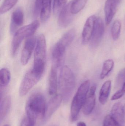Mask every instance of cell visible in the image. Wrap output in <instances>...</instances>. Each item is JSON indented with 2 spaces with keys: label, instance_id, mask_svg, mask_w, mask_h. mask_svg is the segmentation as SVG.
Wrapping results in <instances>:
<instances>
[{
  "label": "cell",
  "instance_id": "cell-1",
  "mask_svg": "<svg viewBox=\"0 0 125 126\" xmlns=\"http://www.w3.org/2000/svg\"><path fill=\"white\" fill-rule=\"evenodd\" d=\"M46 105L43 94L40 92H34L26 101L25 110L27 117L35 122L38 118H43Z\"/></svg>",
  "mask_w": 125,
  "mask_h": 126
},
{
  "label": "cell",
  "instance_id": "cell-2",
  "mask_svg": "<svg viewBox=\"0 0 125 126\" xmlns=\"http://www.w3.org/2000/svg\"><path fill=\"white\" fill-rule=\"evenodd\" d=\"M76 79L71 69L67 66L62 68L59 77L58 87L64 102H68L75 89Z\"/></svg>",
  "mask_w": 125,
  "mask_h": 126
},
{
  "label": "cell",
  "instance_id": "cell-3",
  "mask_svg": "<svg viewBox=\"0 0 125 126\" xmlns=\"http://www.w3.org/2000/svg\"><path fill=\"white\" fill-rule=\"evenodd\" d=\"M90 86L89 80L85 81L79 87L75 94L71 106L70 120L72 122L76 121L87 97Z\"/></svg>",
  "mask_w": 125,
  "mask_h": 126
},
{
  "label": "cell",
  "instance_id": "cell-4",
  "mask_svg": "<svg viewBox=\"0 0 125 126\" xmlns=\"http://www.w3.org/2000/svg\"><path fill=\"white\" fill-rule=\"evenodd\" d=\"M47 59L46 39L43 34L37 37L34 56L33 69L43 74Z\"/></svg>",
  "mask_w": 125,
  "mask_h": 126
},
{
  "label": "cell",
  "instance_id": "cell-5",
  "mask_svg": "<svg viewBox=\"0 0 125 126\" xmlns=\"http://www.w3.org/2000/svg\"><path fill=\"white\" fill-rule=\"evenodd\" d=\"M39 22L35 20L26 26L21 27L15 33L11 44V53L14 56L20 47L21 42L25 38L33 35L39 26Z\"/></svg>",
  "mask_w": 125,
  "mask_h": 126
},
{
  "label": "cell",
  "instance_id": "cell-6",
  "mask_svg": "<svg viewBox=\"0 0 125 126\" xmlns=\"http://www.w3.org/2000/svg\"><path fill=\"white\" fill-rule=\"evenodd\" d=\"M43 73L36 71L32 68L25 75L19 88L20 96H25L30 90L35 86L40 80Z\"/></svg>",
  "mask_w": 125,
  "mask_h": 126
},
{
  "label": "cell",
  "instance_id": "cell-7",
  "mask_svg": "<svg viewBox=\"0 0 125 126\" xmlns=\"http://www.w3.org/2000/svg\"><path fill=\"white\" fill-rule=\"evenodd\" d=\"M104 29L103 21L101 18L98 17L96 19L94 32L90 41L91 48H94L98 46L104 34Z\"/></svg>",
  "mask_w": 125,
  "mask_h": 126
},
{
  "label": "cell",
  "instance_id": "cell-8",
  "mask_svg": "<svg viewBox=\"0 0 125 126\" xmlns=\"http://www.w3.org/2000/svg\"><path fill=\"white\" fill-rule=\"evenodd\" d=\"M36 42L37 39L34 37L29 38L26 41L21 56V63L23 66H25L28 63Z\"/></svg>",
  "mask_w": 125,
  "mask_h": 126
},
{
  "label": "cell",
  "instance_id": "cell-9",
  "mask_svg": "<svg viewBox=\"0 0 125 126\" xmlns=\"http://www.w3.org/2000/svg\"><path fill=\"white\" fill-rule=\"evenodd\" d=\"M97 17L95 15L89 17L84 26L82 34V42L86 44L90 41L92 37Z\"/></svg>",
  "mask_w": 125,
  "mask_h": 126
},
{
  "label": "cell",
  "instance_id": "cell-10",
  "mask_svg": "<svg viewBox=\"0 0 125 126\" xmlns=\"http://www.w3.org/2000/svg\"><path fill=\"white\" fill-rule=\"evenodd\" d=\"M62 100L63 99L61 94L55 95L50 99L46 105L45 114L43 118L44 122H46L50 119L60 106Z\"/></svg>",
  "mask_w": 125,
  "mask_h": 126
},
{
  "label": "cell",
  "instance_id": "cell-11",
  "mask_svg": "<svg viewBox=\"0 0 125 126\" xmlns=\"http://www.w3.org/2000/svg\"><path fill=\"white\" fill-rule=\"evenodd\" d=\"M71 3L72 1L66 4L60 12L58 23L61 27H67L73 21L74 16L71 11Z\"/></svg>",
  "mask_w": 125,
  "mask_h": 126
},
{
  "label": "cell",
  "instance_id": "cell-12",
  "mask_svg": "<svg viewBox=\"0 0 125 126\" xmlns=\"http://www.w3.org/2000/svg\"><path fill=\"white\" fill-rule=\"evenodd\" d=\"M96 86L94 85L90 87L87 97L83 107V112L85 115L90 114L94 109L96 101L95 91Z\"/></svg>",
  "mask_w": 125,
  "mask_h": 126
},
{
  "label": "cell",
  "instance_id": "cell-13",
  "mask_svg": "<svg viewBox=\"0 0 125 126\" xmlns=\"http://www.w3.org/2000/svg\"><path fill=\"white\" fill-rule=\"evenodd\" d=\"M121 0H106L104 7L105 23L108 25L111 22L116 12Z\"/></svg>",
  "mask_w": 125,
  "mask_h": 126
},
{
  "label": "cell",
  "instance_id": "cell-14",
  "mask_svg": "<svg viewBox=\"0 0 125 126\" xmlns=\"http://www.w3.org/2000/svg\"><path fill=\"white\" fill-rule=\"evenodd\" d=\"M57 67L52 65L48 77V92L50 95H55L58 87Z\"/></svg>",
  "mask_w": 125,
  "mask_h": 126
},
{
  "label": "cell",
  "instance_id": "cell-15",
  "mask_svg": "<svg viewBox=\"0 0 125 126\" xmlns=\"http://www.w3.org/2000/svg\"><path fill=\"white\" fill-rule=\"evenodd\" d=\"M24 22L23 12L20 8H17L12 13L11 16L10 32L13 33L18 27L22 26Z\"/></svg>",
  "mask_w": 125,
  "mask_h": 126
},
{
  "label": "cell",
  "instance_id": "cell-16",
  "mask_svg": "<svg viewBox=\"0 0 125 126\" xmlns=\"http://www.w3.org/2000/svg\"><path fill=\"white\" fill-rule=\"evenodd\" d=\"M125 114L124 106L121 103L118 102L113 105L111 115L121 126L124 124Z\"/></svg>",
  "mask_w": 125,
  "mask_h": 126
},
{
  "label": "cell",
  "instance_id": "cell-17",
  "mask_svg": "<svg viewBox=\"0 0 125 126\" xmlns=\"http://www.w3.org/2000/svg\"><path fill=\"white\" fill-rule=\"evenodd\" d=\"M11 98L9 95L0 98V121L1 123L8 114L11 107Z\"/></svg>",
  "mask_w": 125,
  "mask_h": 126
},
{
  "label": "cell",
  "instance_id": "cell-18",
  "mask_svg": "<svg viewBox=\"0 0 125 126\" xmlns=\"http://www.w3.org/2000/svg\"><path fill=\"white\" fill-rule=\"evenodd\" d=\"M111 87V82L108 80L104 83L100 90L99 101L101 104L105 105L108 101Z\"/></svg>",
  "mask_w": 125,
  "mask_h": 126
},
{
  "label": "cell",
  "instance_id": "cell-19",
  "mask_svg": "<svg viewBox=\"0 0 125 126\" xmlns=\"http://www.w3.org/2000/svg\"><path fill=\"white\" fill-rule=\"evenodd\" d=\"M51 10V0H43L40 10V20L45 23L49 19L50 16Z\"/></svg>",
  "mask_w": 125,
  "mask_h": 126
},
{
  "label": "cell",
  "instance_id": "cell-20",
  "mask_svg": "<svg viewBox=\"0 0 125 126\" xmlns=\"http://www.w3.org/2000/svg\"><path fill=\"white\" fill-rule=\"evenodd\" d=\"M76 35V31L74 29H71L66 32L58 42L67 48L73 41Z\"/></svg>",
  "mask_w": 125,
  "mask_h": 126
},
{
  "label": "cell",
  "instance_id": "cell-21",
  "mask_svg": "<svg viewBox=\"0 0 125 126\" xmlns=\"http://www.w3.org/2000/svg\"><path fill=\"white\" fill-rule=\"evenodd\" d=\"M11 78V74L8 69L3 68L0 72V86L1 89L5 87L9 84Z\"/></svg>",
  "mask_w": 125,
  "mask_h": 126
},
{
  "label": "cell",
  "instance_id": "cell-22",
  "mask_svg": "<svg viewBox=\"0 0 125 126\" xmlns=\"http://www.w3.org/2000/svg\"><path fill=\"white\" fill-rule=\"evenodd\" d=\"M88 0H73L72 1L71 11L75 15L81 11L87 3Z\"/></svg>",
  "mask_w": 125,
  "mask_h": 126
},
{
  "label": "cell",
  "instance_id": "cell-23",
  "mask_svg": "<svg viewBox=\"0 0 125 126\" xmlns=\"http://www.w3.org/2000/svg\"><path fill=\"white\" fill-rule=\"evenodd\" d=\"M114 64V61L111 59L106 60L104 62L100 76L101 79H103L109 74L113 69Z\"/></svg>",
  "mask_w": 125,
  "mask_h": 126
},
{
  "label": "cell",
  "instance_id": "cell-24",
  "mask_svg": "<svg viewBox=\"0 0 125 126\" xmlns=\"http://www.w3.org/2000/svg\"><path fill=\"white\" fill-rule=\"evenodd\" d=\"M121 29V22L118 20L115 21L112 24L111 29V33L113 40H118L120 35Z\"/></svg>",
  "mask_w": 125,
  "mask_h": 126
},
{
  "label": "cell",
  "instance_id": "cell-25",
  "mask_svg": "<svg viewBox=\"0 0 125 126\" xmlns=\"http://www.w3.org/2000/svg\"><path fill=\"white\" fill-rule=\"evenodd\" d=\"M18 0H4L0 8V14H4L11 10L17 3Z\"/></svg>",
  "mask_w": 125,
  "mask_h": 126
},
{
  "label": "cell",
  "instance_id": "cell-26",
  "mask_svg": "<svg viewBox=\"0 0 125 126\" xmlns=\"http://www.w3.org/2000/svg\"><path fill=\"white\" fill-rule=\"evenodd\" d=\"M67 0H53V10L54 14L61 12L66 5Z\"/></svg>",
  "mask_w": 125,
  "mask_h": 126
},
{
  "label": "cell",
  "instance_id": "cell-27",
  "mask_svg": "<svg viewBox=\"0 0 125 126\" xmlns=\"http://www.w3.org/2000/svg\"><path fill=\"white\" fill-rule=\"evenodd\" d=\"M103 126H121L111 115H107L103 120Z\"/></svg>",
  "mask_w": 125,
  "mask_h": 126
},
{
  "label": "cell",
  "instance_id": "cell-28",
  "mask_svg": "<svg viewBox=\"0 0 125 126\" xmlns=\"http://www.w3.org/2000/svg\"><path fill=\"white\" fill-rule=\"evenodd\" d=\"M125 82V68L121 70L118 73L116 78L117 85L118 86H122Z\"/></svg>",
  "mask_w": 125,
  "mask_h": 126
},
{
  "label": "cell",
  "instance_id": "cell-29",
  "mask_svg": "<svg viewBox=\"0 0 125 126\" xmlns=\"http://www.w3.org/2000/svg\"><path fill=\"white\" fill-rule=\"evenodd\" d=\"M42 2L43 0H36L34 10V15L35 17H37L40 14Z\"/></svg>",
  "mask_w": 125,
  "mask_h": 126
},
{
  "label": "cell",
  "instance_id": "cell-30",
  "mask_svg": "<svg viewBox=\"0 0 125 126\" xmlns=\"http://www.w3.org/2000/svg\"><path fill=\"white\" fill-rule=\"evenodd\" d=\"M36 122L26 116L22 120L20 126H34Z\"/></svg>",
  "mask_w": 125,
  "mask_h": 126
},
{
  "label": "cell",
  "instance_id": "cell-31",
  "mask_svg": "<svg viewBox=\"0 0 125 126\" xmlns=\"http://www.w3.org/2000/svg\"><path fill=\"white\" fill-rule=\"evenodd\" d=\"M125 93L121 89L118 90L112 95L111 100L112 101L118 100L122 98Z\"/></svg>",
  "mask_w": 125,
  "mask_h": 126
},
{
  "label": "cell",
  "instance_id": "cell-32",
  "mask_svg": "<svg viewBox=\"0 0 125 126\" xmlns=\"http://www.w3.org/2000/svg\"><path fill=\"white\" fill-rule=\"evenodd\" d=\"M77 126H86V125L84 122L80 121L78 123Z\"/></svg>",
  "mask_w": 125,
  "mask_h": 126
},
{
  "label": "cell",
  "instance_id": "cell-33",
  "mask_svg": "<svg viewBox=\"0 0 125 126\" xmlns=\"http://www.w3.org/2000/svg\"><path fill=\"white\" fill-rule=\"evenodd\" d=\"M123 92L125 93V82L123 83V85H122V89Z\"/></svg>",
  "mask_w": 125,
  "mask_h": 126
},
{
  "label": "cell",
  "instance_id": "cell-34",
  "mask_svg": "<svg viewBox=\"0 0 125 126\" xmlns=\"http://www.w3.org/2000/svg\"><path fill=\"white\" fill-rule=\"evenodd\" d=\"M3 126H10V125H8V124H6V125H4Z\"/></svg>",
  "mask_w": 125,
  "mask_h": 126
},
{
  "label": "cell",
  "instance_id": "cell-35",
  "mask_svg": "<svg viewBox=\"0 0 125 126\" xmlns=\"http://www.w3.org/2000/svg\"><path fill=\"white\" fill-rule=\"evenodd\" d=\"M54 126V125H52V126Z\"/></svg>",
  "mask_w": 125,
  "mask_h": 126
}]
</instances>
